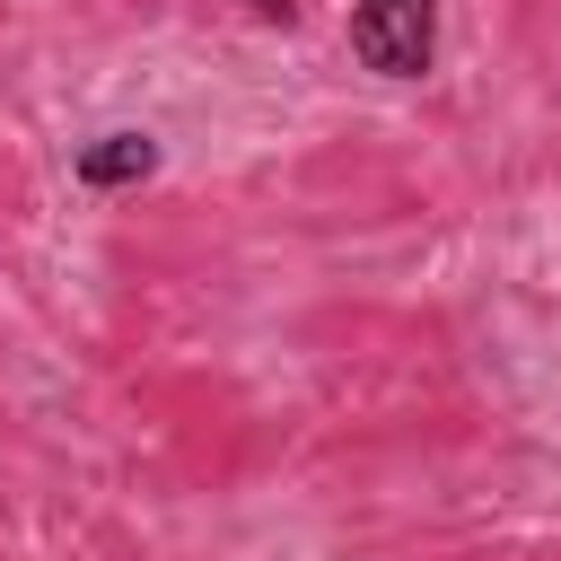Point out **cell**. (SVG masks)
Masks as SVG:
<instances>
[{
	"instance_id": "2",
	"label": "cell",
	"mask_w": 561,
	"mask_h": 561,
	"mask_svg": "<svg viewBox=\"0 0 561 561\" xmlns=\"http://www.w3.org/2000/svg\"><path fill=\"white\" fill-rule=\"evenodd\" d=\"M158 158H167V149H158L149 131H96V140L70 158V175H79L88 193H131V184L158 175Z\"/></svg>"
},
{
	"instance_id": "3",
	"label": "cell",
	"mask_w": 561,
	"mask_h": 561,
	"mask_svg": "<svg viewBox=\"0 0 561 561\" xmlns=\"http://www.w3.org/2000/svg\"><path fill=\"white\" fill-rule=\"evenodd\" d=\"M254 18H272V26H298V9H289V0H254Z\"/></svg>"
},
{
	"instance_id": "1",
	"label": "cell",
	"mask_w": 561,
	"mask_h": 561,
	"mask_svg": "<svg viewBox=\"0 0 561 561\" xmlns=\"http://www.w3.org/2000/svg\"><path fill=\"white\" fill-rule=\"evenodd\" d=\"M351 61L377 79H430L438 0H351Z\"/></svg>"
}]
</instances>
